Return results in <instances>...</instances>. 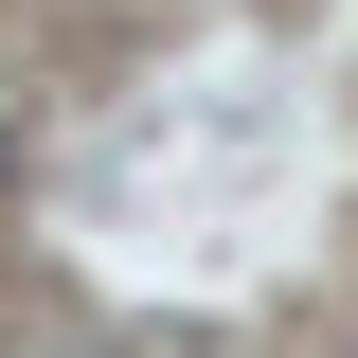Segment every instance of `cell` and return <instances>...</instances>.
I'll return each instance as SVG.
<instances>
[{"mask_svg": "<svg viewBox=\"0 0 358 358\" xmlns=\"http://www.w3.org/2000/svg\"><path fill=\"white\" fill-rule=\"evenodd\" d=\"M0 197H18V126H0Z\"/></svg>", "mask_w": 358, "mask_h": 358, "instance_id": "6da1fadb", "label": "cell"}]
</instances>
